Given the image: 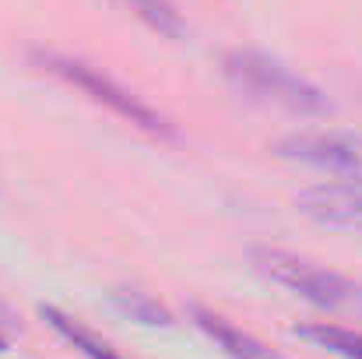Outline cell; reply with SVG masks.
<instances>
[{"instance_id": "obj_1", "label": "cell", "mask_w": 362, "mask_h": 359, "mask_svg": "<svg viewBox=\"0 0 362 359\" xmlns=\"http://www.w3.org/2000/svg\"><path fill=\"white\" fill-rule=\"evenodd\" d=\"M222 71L229 85L246 99L260 106H278L296 117H324L331 110V99L324 89H317L310 78L281 64L278 57H267L260 50H233L222 60Z\"/></svg>"}, {"instance_id": "obj_2", "label": "cell", "mask_w": 362, "mask_h": 359, "mask_svg": "<svg viewBox=\"0 0 362 359\" xmlns=\"http://www.w3.org/2000/svg\"><path fill=\"white\" fill-rule=\"evenodd\" d=\"M253 264L271 282H278L281 289H288L299 300L313 303L317 310L362 317V285L356 278L341 275V271H331V268H324V264H317L310 257H299V253H288V250H274V246L253 250Z\"/></svg>"}, {"instance_id": "obj_3", "label": "cell", "mask_w": 362, "mask_h": 359, "mask_svg": "<svg viewBox=\"0 0 362 359\" xmlns=\"http://www.w3.org/2000/svg\"><path fill=\"white\" fill-rule=\"evenodd\" d=\"M35 57H39V64H42L49 74H57V78H64L67 85L81 89L85 96H92L99 106H106L110 113H117L120 120L141 127V130H148V134H173L165 117H162L155 106H148L141 96H134L130 89H123L120 81H113L106 71L92 67L88 60L67 57V53H53V50H39Z\"/></svg>"}, {"instance_id": "obj_4", "label": "cell", "mask_w": 362, "mask_h": 359, "mask_svg": "<svg viewBox=\"0 0 362 359\" xmlns=\"http://www.w3.org/2000/svg\"><path fill=\"white\" fill-rule=\"evenodd\" d=\"M288 162H303L310 169L331 173V176H362V141L352 134L334 130H313V134H288L274 148Z\"/></svg>"}, {"instance_id": "obj_5", "label": "cell", "mask_w": 362, "mask_h": 359, "mask_svg": "<svg viewBox=\"0 0 362 359\" xmlns=\"http://www.w3.org/2000/svg\"><path fill=\"white\" fill-rule=\"evenodd\" d=\"M299 215H306L317 226L362 233V176H345L334 183H317L299 190L296 198Z\"/></svg>"}, {"instance_id": "obj_6", "label": "cell", "mask_w": 362, "mask_h": 359, "mask_svg": "<svg viewBox=\"0 0 362 359\" xmlns=\"http://www.w3.org/2000/svg\"><path fill=\"white\" fill-rule=\"evenodd\" d=\"M190 317L194 324L215 342V349H222V356L229 359H285L281 353H274L271 346H264L257 335L236 328L229 317L208 310V307H190Z\"/></svg>"}, {"instance_id": "obj_7", "label": "cell", "mask_w": 362, "mask_h": 359, "mask_svg": "<svg viewBox=\"0 0 362 359\" xmlns=\"http://www.w3.org/2000/svg\"><path fill=\"white\" fill-rule=\"evenodd\" d=\"M42 321L85 359H127L113 342H106V338L95 335L88 324H81L78 317H71V314H64V310H57V307H42Z\"/></svg>"}, {"instance_id": "obj_8", "label": "cell", "mask_w": 362, "mask_h": 359, "mask_svg": "<svg viewBox=\"0 0 362 359\" xmlns=\"http://www.w3.org/2000/svg\"><path fill=\"white\" fill-rule=\"evenodd\" d=\"M296 335L306 338V342H313L317 349H327L331 356L362 359V331H356V328L327 324V321H313V324H299Z\"/></svg>"}, {"instance_id": "obj_9", "label": "cell", "mask_w": 362, "mask_h": 359, "mask_svg": "<svg viewBox=\"0 0 362 359\" xmlns=\"http://www.w3.org/2000/svg\"><path fill=\"white\" fill-rule=\"evenodd\" d=\"M113 303L120 307L130 321H141L148 328H169L173 324V314L148 292H137V289H123V292H113Z\"/></svg>"}, {"instance_id": "obj_10", "label": "cell", "mask_w": 362, "mask_h": 359, "mask_svg": "<svg viewBox=\"0 0 362 359\" xmlns=\"http://www.w3.org/2000/svg\"><path fill=\"white\" fill-rule=\"evenodd\" d=\"M0 317H4V321H7V307H4V303H0Z\"/></svg>"}, {"instance_id": "obj_11", "label": "cell", "mask_w": 362, "mask_h": 359, "mask_svg": "<svg viewBox=\"0 0 362 359\" xmlns=\"http://www.w3.org/2000/svg\"><path fill=\"white\" fill-rule=\"evenodd\" d=\"M4 346H7V342H4V338H0V349H4Z\"/></svg>"}]
</instances>
